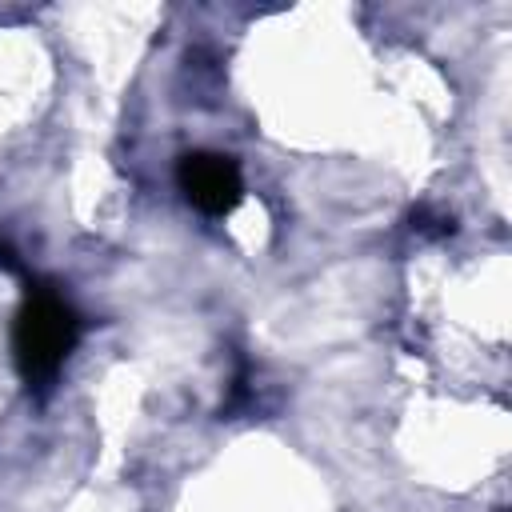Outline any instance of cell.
I'll list each match as a JSON object with an SVG mask.
<instances>
[{
  "instance_id": "1",
  "label": "cell",
  "mask_w": 512,
  "mask_h": 512,
  "mask_svg": "<svg viewBox=\"0 0 512 512\" xmlns=\"http://www.w3.org/2000/svg\"><path fill=\"white\" fill-rule=\"evenodd\" d=\"M80 316L60 288L32 280L12 324V356L28 388H48L76 348Z\"/></svg>"
},
{
  "instance_id": "2",
  "label": "cell",
  "mask_w": 512,
  "mask_h": 512,
  "mask_svg": "<svg viewBox=\"0 0 512 512\" xmlns=\"http://www.w3.org/2000/svg\"><path fill=\"white\" fill-rule=\"evenodd\" d=\"M176 184L188 196V204L200 208L204 216H228L244 196L240 164L224 152H204V148L180 156Z\"/></svg>"
}]
</instances>
